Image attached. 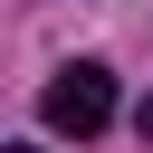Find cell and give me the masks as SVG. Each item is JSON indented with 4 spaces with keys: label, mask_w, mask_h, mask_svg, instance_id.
<instances>
[{
    "label": "cell",
    "mask_w": 153,
    "mask_h": 153,
    "mask_svg": "<svg viewBox=\"0 0 153 153\" xmlns=\"http://www.w3.org/2000/svg\"><path fill=\"white\" fill-rule=\"evenodd\" d=\"M38 115H48V134H105L115 124V76L96 67V57H76V67H57L48 76V96H38Z\"/></svg>",
    "instance_id": "obj_1"
},
{
    "label": "cell",
    "mask_w": 153,
    "mask_h": 153,
    "mask_svg": "<svg viewBox=\"0 0 153 153\" xmlns=\"http://www.w3.org/2000/svg\"><path fill=\"white\" fill-rule=\"evenodd\" d=\"M10 153H38V143H10Z\"/></svg>",
    "instance_id": "obj_3"
},
{
    "label": "cell",
    "mask_w": 153,
    "mask_h": 153,
    "mask_svg": "<svg viewBox=\"0 0 153 153\" xmlns=\"http://www.w3.org/2000/svg\"><path fill=\"white\" fill-rule=\"evenodd\" d=\"M134 134H143V143H153V96H143V105H134Z\"/></svg>",
    "instance_id": "obj_2"
}]
</instances>
